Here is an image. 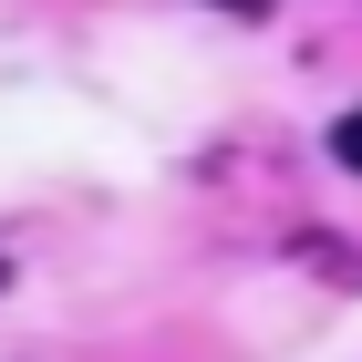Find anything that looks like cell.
Masks as SVG:
<instances>
[{
  "label": "cell",
  "mask_w": 362,
  "mask_h": 362,
  "mask_svg": "<svg viewBox=\"0 0 362 362\" xmlns=\"http://www.w3.org/2000/svg\"><path fill=\"white\" fill-rule=\"evenodd\" d=\"M332 156H341V166L362 176V104H352V114H341V124H332Z\"/></svg>",
  "instance_id": "cell-1"
},
{
  "label": "cell",
  "mask_w": 362,
  "mask_h": 362,
  "mask_svg": "<svg viewBox=\"0 0 362 362\" xmlns=\"http://www.w3.org/2000/svg\"><path fill=\"white\" fill-rule=\"evenodd\" d=\"M0 290H11V259H0Z\"/></svg>",
  "instance_id": "cell-3"
},
{
  "label": "cell",
  "mask_w": 362,
  "mask_h": 362,
  "mask_svg": "<svg viewBox=\"0 0 362 362\" xmlns=\"http://www.w3.org/2000/svg\"><path fill=\"white\" fill-rule=\"evenodd\" d=\"M218 11H269V0H218Z\"/></svg>",
  "instance_id": "cell-2"
}]
</instances>
